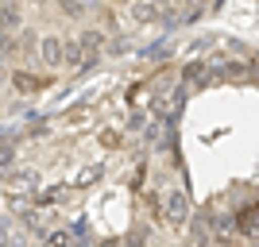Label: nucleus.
<instances>
[{
    "label": "nucleus",
    "mask_w": 259,
    "mask_h": 247,
    "mask_svg": "<svg viewBox=\"0 0 259 247\" xmlns=\"http://www.w3.org/2000/svg\"><path fill=\"white\" fill-rule=\"evenodd\" d=\"M194 220V205H190V193L182 185H170L162 193V224L170 232H186V224Z\"/></svg>",
    "instance_id": "nucleus-1"
},
{
    "label": "nucleus",
    "mask_w": 259,
    "mask_h": 247,
    "mask_svg": "<svg viewBox=\"0 0 259 247\" xmlns=\"http://www.w3.org/2000/svg\"><path fill=\"white\" fill-rule=\"evenodd\" d=\"M8 81H12V89H16L20 97H35V93H43V89L54 81V74H51V70H47V74H35V70L16 66V70L8 74Z\"/></svg>",
    "instance_id": "nucleus-2"
},
{
    "label": "nucleus",
    "mask_w": 259,
    "mask_h": 247,
    "mask_svg": "<svg viewBox=\"0 0 259 247\" xmlns=\"http://www.w3.org/2000/svg\"><path fill=\"white\" fill-rule=\"evenodd\" d=\"M39 66L43 70H51V74H58V70H66V39L62 35H43L39 39Z\"/></svg>",
    "instance_id": "nucleus-3"
},
{
    "label": "nucleus",
    "mask_w": 259,
    "mask_h": 247,
    "mask_svg": "<svg viewBox=\"0 0 259 247\" xmlns=\"http://www.w3.org/2000/svg\"><path fill=\"white\" fill-rule=\"evenodd\" d=\"M108 35H112V31H105L101 23H89V27H81V31H77V39H81V46H85V54H89V70H93V66L101 62V54H105Z\"/></svg>",
    "instance_id": "nucleus-4"
},
{
    "label": "nucleus",
    "mask_w": 259,
    "mask_h": 247,
    "mask_svg": "<svg viewBox=\"0 0 259 247\" xmlns=\"http://www.w3.org/2000/svg\"><path fill=\"white\" fill-rule=\"evenodd\" d=\"M124 8H128V20L136 23V27H155V23H162V4H155V0H128Z\"/></svg>",
    "instance_id": "nucleus-5"
},
{
    "label": "nucleus",
    "mask_w": 259,
    "mask_h": 247,
    "mask_svg": "<svg viewBox=\"0 0 259 247\" xmlns=\"http://www.w3.org/2000/svg\"><path fill=\"white\" fill-rule=\"evenodd\" d=\"M209 77H213V66H209L205 58H190V62H182V70H178V81H182L186 89L205 85Z\"/></svg>",
    "instance_id": "nucleus-6"
},
{
    "label": "nucleus",
    "mask_w": 259,
    "mask_h": 247,
    "mask_svg": "<svg viewBox=\"0 0 259 247\" xmlns=\"http://www.w3.org/2000/svg\"><path fill=\"white\" fill-rule=\"evenodd\" d=\"M232 216H236V236L259 239V205H240Z\"/></svg>",
    "instance_id": "nucleus-7"
},
{
    "label": "nucleus",
    "mask_w": 259,
    "mask_h": 247,
    "mask_svg": "<svg viewBox=\"0 0 259 247\" xmlns=\"http://www.w3.org/2000/svg\"><path fill=\"white\" fill-rule=\"evenodd\" d=\"M54 8L62 12L66 20H74V23L89 20V0H54Z\"/></svg>",
    "instance_id": "nucleus-8"
},
{
    "label": "nucleus",
    "mask_w": 259,
    "mask_h": 247,
    "mask_svg": "<svg viewBox=\"0 0 259 247\" xmlns=\"http://www.w3.org/2000/svg\"><path fill=\"white\" fill-rule=\"evenodd\" d=\"M89 20H97L105 31H120V16L108 4H89Z\"/></svg>",
    "instance_id": "nucleus-9"
},
{
    "label": "nucleus",
    "mask_w": 259,
    "mask_h": 247,
    "mask_svg": "<svg viewBox=\"0 0 259 247\" xmlns=\"http://www.w3.org/2000/svg\"><path fill=\"white\" fill-rule=\"evenodd\" d=\"M8 189H39V174L35 170H16V174H8Z\"/></svg>",
    "instance_id": "nucleus-10"
},
{
    "label": "nucleus",
    "mask_w": 259,
    "mask_h": 247,
    "mask_svg": "<svg viewBox=\"0 0 259 247\" xmlns=\"http://www.w3.org/2000/svg\"><path fill=\"white\" fill-rule=\"evenodd\" d=\"M0 27H4V31H20V27H23L20 4H4V8H0Z\"/></svg>",
    "instance_id": "nucleus-11"
},
{
    "label": "nucleus",
    "mask_w": 259,
    "mask_h": 247,
    "mask_svg": "<svg viewBox=\"0 0 259 247\" xmlns=\"http://www.w3.org/2000/svg\"><path fill=\"white\" fill-rule=\"evenodd\" d=\"M209 4H213V0H178V8H182V20H186V23L201 20V16L209 12Z\"/></svg>",
    "instance_id": "nucleus-12"
},
{
    "label": "nucleus",
    "mask_w": 259,
    "mask_h": 247,
    "mask_svg": "<svg viewBox=\"0 0 259 247\" xmlns=\"http://www.w3.org/2000/svg\"><path fill=\"white\" fill-rule=\"evenodd\" d=\"M39 39H43V35L35 31L31 23H23V27H20V46H23V54H27V58H35V54H39Z\"/></svg>",
    "instance_id": "nucleus-13"
},
{
    "label": "nucleus",
    "mask_w": 259,
    "mask_h": 247,
    "mask_svg": "<svg viewBox=\"0 0 259 247\" xmlns=\"http://www.w3.org/2000/svg\"><path fill=\"white\" fill-rule=\"evenodd\" d=\"M97 143L112 151V147H120V143H124V135H120V131H112V128H101V131H97Z\"/></svg>",
    "instance_id": "nucleus-14"
},
{
    "label": "nucleus",
    "mask_w": 259,
    "mask_h": 247,
    "mask_svg": "<svg viewBox=\"0 0 259 247\" xmlns=\"http://www.w3.org/2000/svg\"><path fill=\"white\" fill-rule=\"evenodd\" d=\"M12 162H16V147H12V143H0V170H12Z\"/></svg>",
    "instance_id": "nucleus-15"
},
{
    "label": "nucleus",
    "mask_w": 259,
    "mask_h": 247,
    "mask_svg": "<svg viewBox=\"0 0 259 247\" xmlns=\"http://www.w3.org/2000/svg\"><path fill=\"white\" fill-rule=\"evenodd\" d=\"M8 74H12V70H8V54L0 51V77H8Z\"/></svg>",
    "instance_id": "nucleus-16"
}]
</instances>
